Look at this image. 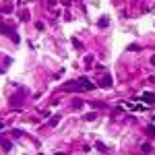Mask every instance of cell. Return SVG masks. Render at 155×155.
I'll return each instance as SVG.
<instances>
[{
	"mask_svg": "<svg viewBox=\"0 0 155 155\" xmlns=\"http://www.w3.org/2000/svg\"><path fill=\"white\" fill-rule=\"evenodd\" d=\"M141 151H143V153H153V147H151L149 143H143V147H141Z\"/></svg>",
	"mask_w": 155,
	"mask_h": 155,
	"instance_id": "52a82bcc",
	"label": "cell"
},
{
	"mask_svg": "<svg viewBox=\"0 0 155 155\" xmlns=\"http://www.w3.org/2000/svg\"><path fill=\"white\" fill-rule=\"evenodd\" d=\"M97 25H99L101 29H103V27H108V25H110V19H108V17H101V19L97 21Z\"/></svg>",
	"mask_w": 155,
	"mask_h": 155,
	"instance_id": "8992f818",
	"label": "cell"
},
{
	"mask_svg": "<svg viewBox=\"0 0 155 155\" xmlns=\"http://www.w3.org/2000/svg\"><path fill=\"white\" fill-rule=\"evenodd\" d=\"M39 155H41V153H39Z\"/></svg>",
	"mask_w": 155,
	"mask_h": 155,
	"instance_id": "2e32d148",
	"label": "cell"
},
{
	"mask_svg": "<svg viewBox=\"0 0 155 155\" xmlns=\"http://www.w3.org/2000/svg\"><path fill=\"white\" fill-rule=\"evenodd\" d=\"M95 147H97V149H99V151H108V147H105V145H103V143H99V141H97V143H95Z\"/></svg>",
	"mask_w": 155,
	"mask_h": 155,
	"instance_id": "30bf717a",
	"label": "cell"
},
{
	"mask_svg": "<svg viewBox=\"0 0 155 155\" xmlns=\"http://www.w3.org/2000/svg\"><path fill=\"white\" fill-rule=\"evenodd\" d=\"M128 50H130V52H137V50H139V46H137V43H130Z\"/></svg>",
	"mask_w": 155,
	"mask_h": 155,
	"instance_id": "8fae6325",
	"label": "cell"
},
{
	"mask_svg": "<svg viewBox=\"0 0 155 155\" xmlns=\"http://www.w3.org/2000/svg\"><path fill=\"white\" fill-rule=\"evenodd\" d=\"M56 155H64V153H56Z\"/></svg>",
	"mask_w": 155,
	"mask_h": 155,
	"instance_id": "9a60e30c",
	"label": "cell"
},
{
	"mask_svg": "<svg viewBox=\"0 0 155 155\" xmlns=\"http://www.w3.org/2000/svg\"><path fill=\"white\" fill-rule=\"evenodd\" d=\"M13 8H15V4H13V0H6V2H2V6H0V10H2L4 15L13 13Z\"/></svg>",
	"mask_w": 155,
	"mask_h": 155,
	"instance_id": "277c9868",
	"label": "cell"
},
{
	"mask_svg": "<svg viewBox=\"0 0 155 155\" xmlns=\"http://www.w3.org/2000/svg\"><path fill=\"white\" fill-rule=\"evenodd\" d=\"M99 85L103 87V89H110V87H112V77H110V75H103V79L99 81Z\"/></svg>",
	"mask_w": 155,
	"mask_h": 155,
	"instance_id": "5b68a950",
	"label": "cell"
},
{
	"mask_svg": "<svg viewBox=\"0 0 155 155\" xmlns=\"http://www.w3.org/2000/svg\"><path fill=\"white\" fill-rule=\"evenodd\" d=\"M149 135H155V126H149Z\"/></svg>",
	"mask_w": 155,
	"mask_h": 155,
	"instance_id": "7c38bea8",
	"label": "cell"
},
{
	"mask_svg": "<svg viewBox=\"0 0 155 155\" xmlns=\"http://www.w3.org/2000/svg\"><path fill=\"white\" fill-rule=\"evenodd\" d=\"M0 145L4 147V151H10V143L8 141H0Z\"/></svg>",
	"mask_w": 155,
	"mask_h": 155,
	"instance_id": "9c48e42d",
	"label": "cell"
},
{
	"mask_svg": "<svg viewBox=\"0 0 155 155\" xmlns=\"http://www.w3.org/2000/svg\"><path fill=\"white\" fill-rule=\"evenodd\" d=\"M95 116H97L95 112H89V114L85 116V120H87V122H91V120H95Z\"/></svg>",
	"mask_w": 155,
	"mask_h": 155,
	"instance_id": "ba28073f",
	"label": "cell"
},
{
	"mask_svg": "<svg viewBox=\"0 0 155 155\" xmlns=\"http://www.w3.org/2000/svg\"><path fill=\"white\" fill-rule=\"evenodd\" d=\"M151 64H153V66H155V54H153V56H151Z\"/></svg>",
	"mask_w": 155,
	"mask_h": 155,
	"instance_id": "4fadbf2b",
	"label": "cell"
},
{
	"mask_svg": "<svg viewBox=\"0 0 155 155\" xmlns=\"http://www.w3.org/2000/svg\"><path fill=\"white\" fill-rule=\"evenodd\" d=\"M2 126H4V122H0V128H2Z\"/></svg>",
	"mask_w": 155,
	"mask_h": 155,
	"instance_id": "5bb4252c",
	"label": "cell"
},
{
	"mask_svg": "<svg viewBox=\"0 0 155 155\" xmlns=\"http://www.w3.org/2000/svg\"><path fill=\"white\" fill-rule=\"evenodd\" d=\"M139 99H141L145 105H155V93H153V91H145Z\"/></svg>",
	"mask_w": 155,
	"mask_h": 155,
	"instance_id": "3957f363",
	"label": "cell"
},
{
	"mask_svg": "<svg viewBox=\"0 0 155 155\" xmlns=\"http://www.w3.org/2000/svg\"><path fill=\"white\" fill-rule=\"evenodd\" d=\"M95 87H97V85L91 83L87 77H81V79H77V81H73V83L62 85V89H64V91H93Z\"/></svg>",
	"mask_w": 155,
	"mask_h": 155,
	"instance_id": "6da1fadb",
	"label": "cell"
},
{
	"mask_svg": "<svg viewBox=\"0 0 155 155\" xmlns=\"http://www.w3.org/2000/svg\"><path fill=\"white\" fill-rule=\"evenodd\" d=\"M0 33H2V35H8V37L15 41V43H19V41H21V37H19V35L13 31V27H10L8 23H0Z\"/></svg>",
	"mask_w": 155,
	"mask_h": 155,
	"instance_id": "7a4b0ae2",
	"label": "cell"
}]
</instances>
